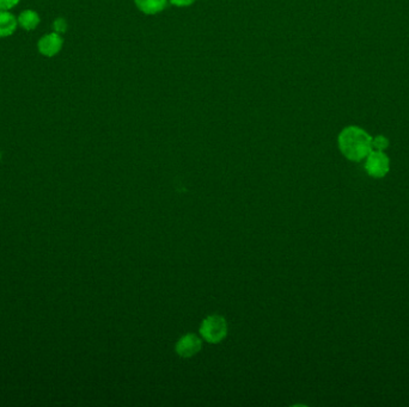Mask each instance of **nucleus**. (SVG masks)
Here are the masks:
<instances>
[{
	"instance_id": "1",
	"label": "nucleus",
	"mask_w": 409,
	"mask_h": 407,
	"mask_svg": "<svg viewBox=\"0 0 409 407\" xmlns=\"http://www.w3.org/2000/svg\"><path fill=\"white\" fill-rule=\"evenodd\" d=\"M339 148L347 159L359 163L372 151V137L364 129L350 126L339 135Z\"/></svg>"
},
{
	"instance_id": "2",
	"label": "nucleus",
	"mask_w": 409,
	"mask_h": 407,
	"mask_svg": "<svg viewBox=\"0 0 409 407\" xmlns=\"http://www.w3.org/2000/svg\"><path fill=\"white\" fill-rule=\"evenodd\" d=\"M200 333L204 341L219 343L227 337V320L220 315H209L201 324Z\"/></svg>"
},
{
	"instance_id": "3",
	"label": "nucleus",
	"mask_w": 409,
	"mask_h": 407,
	"mask_svg": "<svg viewBox=\"0 0 409 407\" xmlns=\"http://www.w3.org/2000/svg\"><path fill=\"white\" fill-rule=\"evenodd\" d=\"M365 170L370 177L379 178L386 177L390 171V160L383 151H371L366 157Z\"/></svg>"
},
{
	"instance_id": "4",
	"label": "nucleus",
	"mask_w": 409,
	"mask_h": 407,
	"mask_svg": "<svg viewBox=\"0 0 409 407\" xmlns=\"http://www.w3.org/2000/svg\"><path fill=\"white\" fill-rule=\"evenodd\" d=\"M63 46V36L53 31V32H49L41 37L37 42V50L41 55H44L46 58H53L61 52Z\"/></svg>"
},
{
	"instance_id": "5",
	"label": "nucleus",
	"mask_w": 409,
	"mask_h": 407,
	"mask_svg": "<svg viewBox=\"0 0 409 407\" xmlns=\"http://www.w3.org/2000/svg\"><path fill=\"white\" fill-rule=\"evenodd\" d=\"M202 343L199 337L194 335V333H188L182 338H180V341L176 344V353H178L181 357L184 359H189L191 356L198 354L201 350Z\"/></svg>"
},
{
	"instance_id": "6",
	"label": "nucleus",
	"mask_w": 409,
	"mask_h": 407,
	"mask_svg": "<svg viewBox=\"0 0 409 407\" xmlns=\"http://www.w3.org/2000/svg\"><path fill=\"white\" fill-rule=\"evenodd\" d=\"M18 28V19L10 11L0 10V37L14 35Z\"/></svg>"
},
{
	"instance_id": "7",
	"label": "nucleus",
	"mask_w": 409,
	"mask_h": 407,
	"mask_svg": "<svg viewBox=\"0 0 409 407\" xmlns=\"http://www.w3.org/2000/svg\"><path fill=\"white\" fill-rule=\"evenodd\" d=\"M18 26L26 31L35 30L41 22L40 14L35 10H24L18 16Z\"/></svg>"
},
{
	"instance_id": "8",
	"label": "nucleus",
	"mask_w": 409,
	"mask_h": 407,
	"mask_svg": "<svg viewBox=\"0 0 409 407\" xmlns=\"http://www.w3.org/2000/svg\"><path fill=\"white\" fill-rule=\"evenodd\" d=\"M142 14H156L162 12L167 6V0H134Z\"/></svg>"
},
{
	"instance_id": "9",
	"label": "nucleus",
	"mask_w": 409,
	"mask_h": 407,
	"mask_svg": "<svg viewBox=\"0 0 409 407\" xmlns=\"http://www.w3.org/2000/svg\"><path fill=\"white\" fill-rule=\"evenodd\" d=\"M388 147H389V140L387 137L378 135L372 139V148H374L376 151H384V150H387Z\"/></svg>"
},
{
	"instance_id": "10",
	"label": "nucleus",
	"mask_w": 409,
	"mask_h": 407,
	"mask_svg": "<svg viewBox=\"0 0 409 407\" xmlns=\"http://www.w3.org/2000/svg\"><path fill=\"white\" fill-rule=\"evenodd\" d=\"M52 28H53V30L55 32H58V34H64V32H66L67 30V22L66 19L63 17H58L54 19L53 24H52Z\"/></svg>"
},
{
	"instance_id": "11",
	"label": "nucleus",
	"mask_w": 409,
	"mask_h": 407,
	"mask_svg": "<svg viewBox=\"0 0 409 407\" xmlns=\"http://www.w3.org/2000/svg\"><path fill=\"white\" fill-rule=\"evenodd\" d=\"M19 1L21 0H0V10L10 11V10L14 9L15 6H17Z\"/></svg>"
},
{
	"instance_id": "12",
	"label": "nucleus",
	"mask_w": 409,
	"mask_h": 407,
	"mask_svg": "<svg viewBox=\"0 0 409 407\" xmlns=\"http://www.w3.org/2000/svg\"><path fill=\"white\" fill-rule=\"evenodd\" d=\"M169 1L175 6L184 8V6H189V5L193 4L196 0H169Z\"/></svg>"
}]
</instances>
